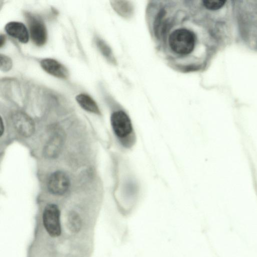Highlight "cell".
<instances>
[{
	"label": "cell",
	"instance_id": "obj_3",
	"mask_svg": "<svg viewBox=\"0 0 257 257\" xmlns=\"http://www.w3.org/2000/svg\"><path fill=\"white\" fill-rule=\"evenodd\" d=\"M195 43L194 33L186 29L176 30L169 37V44L171 49L179 54H189L193 51Z\"/></svg>",
	"mask_w": 257,
	"mask_h": 257
},
{
	"label": "cell",
	"instance_id": "obj_15",
	"mask_svg": "<svg viewBox=\"0 0 257 257\" xmlns=\"http://www.w3.org/2000/svg\"><path fill=\"white\" fill-rule=\"evenodd\" d=\"M69 222L72 230L77 231L81 226V221L79 216L76 214H72L69 218Z\"/></svg>",
	"mask_w": 257,
	"mask_h": 257
},
{
	"label": "cell",
	"instance_id": "obj_8",
	"mask_svg": "<svg viewBox=\"0 0 257 257\" xmlns=\"http://www.w3.org/2000/svg\"><path fill=\"white\" fill-rule=\"evenodd\" d=\"M42 68L49 74L54 76L66 78L68 76L67 69L61 63L53 59L46 58L41 61Z\"/></svg>",
	"mask_w": 257,
	"mask_h": 257
},
{
	"label": "cell",
	"instance_id": "obj_5",
	"mask_svg": "<svg viewBox=\"0 0 257 257\" xmlns=\"http://www.w3.org/2000/svg\"><path fill=\"white\" fill-rule=\"evenodd\" d=\"M43 221L45 229L51 236L57 237L60 235V211L56 205L49 204L45 207Z\"/></svg>",
	"mask_w": 257,
	"mask_h": 257
},
{
	"label": "cell",
	"instance_id": "obj_7",
	"mask_svg": "<svg viewBox=\"0 0 257 257\" xmlns=\"http://www.w3.org/2000/svg\"><path fill=\"white\" fill-rule=\"evenodd\" d=\"M14 127L22 136L29 137L35 131V124L32 118L22 112H16L12 115Z\"/></svg>",
	"mask_w": 257,
	"mask_h": 257
},
{
	"label": "cell",
	"instance_id": "obj_4",
	"mask_svg": "<svg viewBox=\"0 0 257 257\" xmlns=\"http://www.w3.org/2000/svg\"><path fill=\"white\" fill-rule=\"evenodd\" d=\"M25 17L33 43L39 46L45 44L47 41V34L42 19L39 16L29 12L25 13Z\"/></svg>",
	"mask_w": 257,
	"mask_h": 257
},
{
	"label": "cell",
	"instance_id": "obj_14",
	"mask_svg": "<svg viewBox=\"0 0 257 257\" xmlns=\"http://www.w3.org/2000/svg\"><path fill=\"white\" fill-rule=\"evenodd\" d=\"M12 61L10 57L6 55L1 54L0 68L1 70L5 72L8 71L12 68Z\"/></svg>",
	"mask_w": 257,
	"mask_h": 257
},
{
	"label": "cell",
	"instance_id": "obj_6",
	"mask_svg": "<svg viewBox=\"0 0 257 257\" xmlns=\"http://www.w3.org/2000/svg\"><path fill=\"white\" fill-rule=\"evenodd\" d=\"M69 185L70 181L67 175L62 171H58L50 175L47 186L52 194L61 195L67 192Z\"/></svg>",
	"mask_w": 257,
	"mask_h": 257
},
{
	"label": "cell",
	"instance_id": "obj_13",
	"mask_svg": "<svg viewBox=\"0 0 257 257\" xmlns=\"http://www.w3.org/2000/svg\"><path fill=\"white\" fill-rule=\"evenodd\" d=\"M225 2L224 0H204L202 1V3L206 9L216 10L222 8Z\"/></svg>",
	"mask_w": 257,
	"mask_h": 257
},
{
	"label": "cell",
	"instance_id": "obj_1",
	"mask_svg": "<svg viewBox=\"0 0 257 257\" xmlns=\"http://www.w3.org/2000/svg\"><path fill=\"white\" fill-rule=\"evenodd\" d=\"M121 174L118 185L117 204L120 213L125 217L132 214L140 201L142 184L129 161L121 158Z\"/></svg>",
	"mask_w": 257,
	"mask_h": 257
},
{
	"label": "cell",
	"instance_id": "obj_2",
	"mask_svg": "<svg viewBox=\"0 0 257 257\" xmlns=\"http://www.w3.org/2000/svg\"><path fill=\"white\" fill-rule=\"evenodd\" d=\"M110 124L120 146L125 151L132 149L137 143V138L129 115L121 109L115 110L110 115Z\"/></svg>",
	"mask_w": 257,
	"mask_h": 257
},
{
	"label": "cell",
	"instance_id": "obj_10",
	"mask_svg": "<svg viewBox=\"0 0 257 257\" xmlns=\"http://www.w3.org/2000/svg\"><path fill=\"white\" fill-rule=\"evenodd\" d=\"M76 100L80 106L86 111L95 114H100L99 108L95 101L89 95L79 94L76 97Z\"/></svg>",
	"mask_w": 257,
	"mask_h": 257
},
{
	"label": "cell",
	"instance_id": "obj_16",
	"mask_svg": "<svg viewBox=\"0 0 257 257\" xmlns=\"http://www.w3.org/2000/svg\"><path fill=\"white\" fill-rule=\"evenodd\" d=\"M6 41L5 36L2 34L0 35V47H2Z\"/></svg>",
	"mask_w": 257,
	"mask_h": 257
},
{
	"label": "cell",
	"instance_id": "obj_9",
	"mask_svg": "<svg viewBox=\"0 0 257 257\" xmlns=\"http://www.w3.org/2000/svg\"><path fill=\"white\" fill-rule=\"evenodd\" d=\"M5 30L8 35L23 43H26L29 41L28 31L25 26L22 23L9 22L6 25Z\"/></svg>",
	"mask_w": 257,
	"mask_h": 257
},
{
	"label": "cell",
	"instance_id": "obj_12",
	"mask_svg": "<svg viewBox=\"0 0 257 257\" xmlns=\"http://www.w3.org/2000/svg\"><path fill=\"white\" fill-rule=\"evenodd\" d=\"M95 41L96 45L101 53L105 57L106 59L113 63L114 61V59L112 55L111 49L109 46L103 40L100 39L99 38L97 37L95 39Z\"/></svg>",
	"mask_w": 257,
	"mask_h": 257
},
{
	"label": "cell",
	"instance_id": "obj_11",
	"mask_svg": "<svg viewBox=\"0 0 257 257\" xmlns=\"http://www.w3.org/2000/svg\"><path fill=\"white\" fill-rule=\"evenodd\" d=\"M62 144L61 137L59 135L54 136L45 147L46 155L49 157L56 156L59 153Z\"/></svg>",
	"mask_w": 257,
	"mask_h": 257
}]
</instances>
